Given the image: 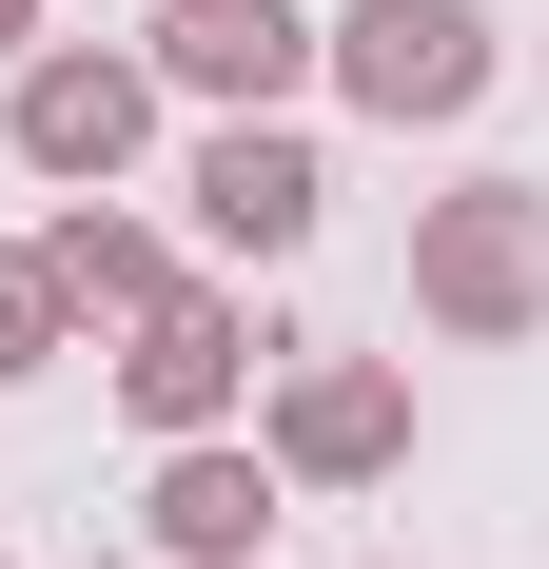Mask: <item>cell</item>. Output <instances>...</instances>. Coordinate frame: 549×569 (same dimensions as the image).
I'll list each match as a JSON object with an SVG mask.
<instances>
[{
  "label": "cell",
  "instance_id": "8",
  "mask_svg": "<svg viewBox=\"0 0 549 569\" xmlns=\"http://www.w3.org/2000/svg\"><path fill=\"white\" fill-rule=\"evenodd\" d=\"M158 79L217 99V118H274L315 79V20H295V0H158Z\"/></svg>",
  "mask_w": 549,
  "mask_h": 569
},
{
  "label": "cell",
  "instance_id": "9",
  "mask_svg": "<svg viewBox=\"0 0 549 569\" xmlns=\"http://www.w3.org/2000/svg\"><path fill=\"white\" fill-rule=\"evenodd\" d=\"M40 276H59V315H79V335H118L138 295H177V256H158L138 217H99V197H79V217L40 236Z\"/></svg>",
  "mask_w": 549,
  "mask_h": 569
},
{
  "label": "cell",
  "instance_id": "4",
  "mask_svg": "<svg viewBox=\"0 0 549 569\" xmlns=\"http://www.w3.org/2000/svg\"><path fill=\"white\" fill-rule=\"evenodd\" d=\"M412 452V373L392 353H295L274 373V491H373Z\"/></svg>",
  "mask_w": 549,
  "mask_h": 569
},
{
  "label": "cell",
  "instance_id": "11",
  "mask_svg": "<svg viewBox=\"0 0 549 569\" xmlns=\"http://www.w3.org/2000/svg\"><path fill=\"white\" fill-rule=\"evenodd\" d=\"M20 40H40V0H0V59H20Z\"/></svg>",
  "mask_w": 549,
  "mask_h": 569
},
{
  "label": "cell",
  "instance_id": "2",
  "mask_svg": "<svg viewBox=\"0 0 549 569\" xmlns=\"http://www.w3.org/2000/svg\"><path fill=\"white\" fill-rule=\"evenodd\" d=\"M315 79L412 138V118H471V99H491V20H471V0H353V20L315 40Z\"/></svg>",
  "mask_w": 549,
  "mask_h": 569
},
{
  "label": "cell",
  "instance_id": "5",
  "mask_svg": "<svg viewBox=\"0 0 549 569\" xmlns=\"http://www.w3.org/2000/svg\"><path fill=\"white\" fill-rule=\"evenodd\" d=\"M0 138H20V177H138V138H158V59H99V40L20 59Z\"/></svg>",
  "mask_w": 549,
  "mask_h": 569
},
{
  "label": "cell",
  "instance_id": "1",
  "mask_svg": "<svg viewBox=\"0 0 549 569\" xmlns=\"http://www.w3.org/2000/svg\"><path fill=\"white\" fill-rule=\"evenodd\" d=\"M412 315L432 335H530L549 315V177H471L412 217Z\"/></svg>",
  "mask_w": 549,
  "mask_h": 569
},
{
  "label": "cell",
  "instance_id": "12",
  "mask_svg": "<svg viewBox=\"0 0 549 569\" xmlns=\"http://www.w3.org/2000/svg\"><path fill=\"white\" fill-rule=\"evenodd\" d=\"M118 569H138V550H118Z\"/></svg>",
  "mask_w": 549,
  "mask_h": 569
},
{
  "label": "cell",
  "instance_id": "3",
  "mask_svg": "<svg viewBox=\"0 0 549 569\" xmlns=\"http://www.w3.org/2000/svg\"><path fill=\"white\" fill-rule=\"evenodd\" d=\"M236 393H256V315H236V295L177 276V295H138V315H118V412H138L158 452H177V432H217Z\"/></svg>",
  "mask_w": 549,
  "mask_h": 569
},
{
  "label": "cell",
  "instance_id": "7",
  "mask_svg": "<svg viewBox=\"0 0 549 569\" xmlns=\"http://www.w3.org/2000/svg\"><path fill=\"white\" fill-rule=\"evenodd\" d=\"M177 197H197V236H217V256H295V236L333 217V177H315V138H295V118H217Z\"/></svg>",
  "mask_w": 549,
  "mask_h": 569
},
{
  "label": "cell",
  "instance_id": "6",
  "mask_svg": "<svg viewBox=\"0 0 549 569\" xmlns=\"http://www.w3.org/2000/svg\"><path fill=\"white\" fill-rule=\"evenodd\" d=\"M274 550V452H236V432H177L158 491H138V569H256Z\"/></svg>",
  "mask_w": 549,
  "mask_h": 569
},
{
  "label": "cell",
  "instance_id": "10",
  "mask_svg": "<svg viewBox=\"0 0 549 569\" xmlns=\"http://www.w3.org/2000/svg\"><path fill=\"white\" fill-rule=\"evenodd\" d=\"M59 335H79V315H59V276H40V256H0V393H20Z\"/></svg>",
  "mask_w": 549,
  "mask_h": 569
}]
</instances>
